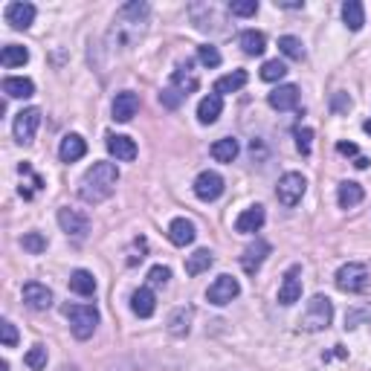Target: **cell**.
Returning a JSON list of instances; mask_svg holds the SVG:
<instances>
[{
  "mask_svg": "<svg viewBox=\"0 0 371 371\" xmlns=\"http://www.w3.org/2000/svg\"><path fill=\"white\" fill-rule=\"evenodd\" d=\"M148 15H151V9H148V4H142V0H131V4H125L116 12L111 30H108V46L111 49L137 46L139 38L148 30Z\"/></svg>",
  "mask_w": 371,
  "mask_h": 371,
  "instance_id": "cell-1",
  "label": "cell"
},
{
  "mask_svg": "<svg viewBox=\"0 0 371 371\" xmlns=\"http://www.w3.org/2000/svg\"><path fill=\"white\" fill-rule=\"evenodd\" d=\"M116 183H119V168L113 163H93L79 183V194L84 203H102L116 191Z\"/></svg>",
  "mask_w": 371,
  "mask_h": 371,
  "instance_id": "cell-2",
  "label": "cell"
},
{
  "mask_svg": "<svg viewBox=\"0 0 371 371\" xmlns=\"http://www.w3.org/2000/svg\"><path fill=\"white\" fill-rule=\"evenodd\" d=\"M64 316L70 319V328L76 334V339H90L99 325V310L93 305H67Z\"/></svg>",
  "mask_w": 371,
  "mask_h": 371,
  "instance_id": "cell-3",
  "label": "cell"
},
{
  "mask_svg": "<svg viewBox=\"0 0 371 371\" xmlns=\"http://www.w3.org/2000/svg\"><path fill=\"white\" fill-rule=\"evenodd\" d=\"M331 319H334V305L328 296H313V299L308 302V310L305 316L299 319V325L305 331H325L331 325Z\"/></svg>",
  "mask_w": 371,
  "mask_h": 371,
  "instance_id": "cell-4",
  "label": "cell"
},
{
  "mask_svg": "<svg viewBox=\"0 0 371 371\" xmlns=\"http://www.w3.org/2000/svg\"><path fill=\"white\" fill-rule=\"evenodd\" d=\"M368 284V270L365 264H357V261H348L345 267H339V273H337V287L345 290V293H360L365 290Z\"/></svg>",
  "mask_w": 371,
  "mask_h": 371,
  "instance_id": "cell-5",
  "label": "cell"
},
{
  "mask_svg": "<svg viewBox=\"0 0 371 371\" xmlns=\"http://www.w3.org/2000/svg\"><path fill=\"white\" fill-rule=\"evenodd\" d=\"M305 189H308L305 177L296 175V171H287V175L279 180V186H276V197L284 206H296L305 197Z\"/></svg>",
  "mask_w": 371,
  "mask_h": 371,
  "instance_id": "cell-6",
  "label": "cell"
},
{
  "mask_svg": "<svg viewBox=\"0 0 371 371\" xmlns=\"http://www.w3.org/2000/svg\"><path fill=\"white\" fill-rule=\"evenodd\" d=\"M38 125H41V111H38V108H27V111H20V113L15 116V125H12L15 139H18V142H23V145L32 142V139H35Z\"/></svg>",
  "mask_w": 371,
  "mask_h": 371,
  "instance_id": "cell-7",
  "label": "cell"
},
{
  "mask_svg": "<svg viewBox=\"0 0 371 371\" xmlns=\"http://www.w3.org/2000/svg\"><path fill=\"white\" fill-rule=\"evenodd\" d=\"M238 293H241L238 279H232V276H218V279L209 284V290H206V299H209L212 305H229Z\"/></svg>",
  "mask_w": 371,
  "mask_h": 371,
  "instance_id": "cell-8",
  "label": "cell"
},
{
  "mask_svg": "<svg viewBox=\"0 0 371 371\" xmlns=\"http://www.w3.org/2000/svg\"><path fill=\"white\" fill-rule=\"evenodd\" d=\"M194 194L201 197V201H218L220 194H224V177L218 175V171H201L194 180Z\"/></svg>",
  "mask_w": 371,
  "mask_h": 371,
  "instance_id": "cell-9",
  "label": "cell"
},
{
  "mask_svg": "<svg viewBox=\"0 0 371 371\" xmlns=\"http://www.w3.org/2000/svg\"><path fill=\"white\" fill-rule=\"evenodd\" d=\"M302 270L299 267H290L287 273H284V279H282V287H279V305H296L302 299Z\"/></svg>",
  "mask_w": 371,
  "mask_h": 371,
  "instance_id": "cell-10",
  "label": "cell"
},
{
  "mask_svg": "<svg viewBox=\"0 0 371 371\" xmlns=\"http://www.w3.org/2000/svg\"><path fill=\"white\" fill-rule=\"evenodd\" d=\"M58 224H61V229H64L67 235H73V238H84V235L90 232L87 215H82V212H76V209H61V212H58Z\"/></svg>",
  "mask_w": 371,
  "mask_h": 371,
  "instance_id": "cell-11",
  "label": "cell"
},
{
  "mask_svg": "<svg viewBox=\"0 0 371 371\" xmlns=\"http://www.w3.org/2000/svg\"><path fill=\"white\" fill-rule=\"evenodd\" d=\"M35 20V6L23 4V0H15V4L6 6V23L12 30H30Z\"/></svg>",
  "mask_w": 371,
  "mask_h": 371,
  "instance_id": "cell-12",
  "label": "cell"
},
{
  "mask_svg": "<svg viewBox=\"0 0 371 371\" xmlns=\"http://www.w3.org/2000/svg\"><path fill=\"white\" fill-rule=\"evenodd\" d=\"M23 302H27L32 310H46L53 305V293H49V287L41 282H27L23 284Z\"/></svg>",
  "mask_w": 371,
  "mask_h": 371,
  "instance_id": "cell-13",
  "label": "cell"
},
{
  "mask_svg": "<svg viewBox=\"0 0 371 371\" xmlns=\"http://www.w3.org/2000/svg\"><path fill=\"white\" fill-rule=\"evenodd\" d=\"M137 111H139V96L137 93H131V90L116 93V99H113V119L116 122H131L137 116Z\"/></svg>",
  "mask_w": 371,
  "mask_h": 371,
  "instance_id": "cell-14",
  "label": "cell"
},
{
  "mask_svg": "<svg viewBox=\"0 0 371 371\" xmlns=\"http://www.w3.org/2000/svg\"><path fill=\"white\" fill-rule=\"evenodd\" d=\"M270 250H273V246H270L264 238H256V244H250L244 250V256H241V267L246 270V273H256V270L261 267V261L270 256Z\"/></svg>",
  "mask_w": 371,
  "mask_h": 371,
  "instance_id": "cell-15",
  "label": "cell"
},
{
  "mask_svg": "<svg viewBox=\"0 0 371 371\" xmlns=\"http://www.w3.org/2000/svg\"><path fill=\"white\" fill-rule=\"evenodd\" d=\"M267 102H270V108H276V111H293L296 105H299V87H296V84H282V87H276L273 93L267 96Z\"/></svg>",
  "mask_w": 371,
  "mask_h": 371,
  "instance_id": "cell-16",
  "label": "cell"
},
{
  "mask_svg": "<svg viewBox=\"0 0 371 371\" xmlns=\"http://www.w3.org/2000/svg\"><path fill=\"white\" fill-rule=\"evenodd\" d=\"M108 151H111V157H116L122 163H131V160H137V142L131 137L111 134L108 137Z\"/></svg>",
  "mask_w": 371,
  "mask_h": 371,
  "instance_id": "cell-17",
  "label": "cell"
},
{
  "mask_svg": "<svg viewBox=\"0 0 371 371\" xmlns=\"http://www.w3.org/2000/svg\"><path fill=\"white\" fill-rule=\"evenodd\" d=\"M87 154V142L79 137V134H67L64 139H61V145H58V157L64 160V163H76V160H82Z\"/></svg>",
  "mask_w": 371,
  "mask_h": 371,
  "instance_id": "cell-18",
  "label": "cell"
},
{
  "mask_svg": "<svg viewBox=\"0 0 371 371\" xmlns=\"http://www.w3.org/2000/svg\"><path fill=\"white\" fill-rule=\"evenodd\" d=\"M264 206H250V209H244L235 220V229L244 232V235H250V232H258L264 227Z\"/></svg>",
  "mask_w": 371,
  "mask_h": 371,
  "instance_id": "cell-19",
  "label": "cell"
},
{
  "mask_svg": "<svg viewBox=\"0 0 371 371\" xmlns=\"http://www.w3.org/2000/svg\"><path fill=\"white\" fill-rule=\"evenodd\" d=\"M220 111H224V99L218 93H209L201 99V105H197V119H201V125H212V122H218Z\"/></svg>",
  "mask_w": 371,
  "mask_h": 371,
  "instance_id": "cell-20",
  "label": "cell"
},
{
  "mask_svg": "<svg viewBox=\"0 0 371 371\" xmlns=\"http://www.w3.org/2000/svg\"><path fill=\"white\" fill-rule=\"evenodd\" d=\"M171 87L180 90L183 96H189V93L197 90V76H194V70H191V61H186V64H180L175 70V76H171Z\"/></svg>",
  "mask_w": 371,
  "mask_h": 371,
  "instance_id": "cell-21",
  "label": "cell"
},
{
  "mask_svg": "<svg viewBox=\"0 0 371 371\" xmlns=\"http://www.w3.org/2000/svg\"><path fill=\"white\" fill-rule=\"evenodd\" d=\"M131 310L139 316V319H148L154 310H157V299H154V293L148 290V287H139L134 296H131Z\"/></svg>",
  "mask_w": 371,
  "mask_h": 371,
  "instance_id": "cell-22",
  "label": "cell"
},
{
  "mask_svg": "<svg viewBox=\"0 0 371 371\" xmlns=\"http://www.w3.org/2000/svg\"><path fill=\"white\" fill-rule=\"evenodd\" d=\"M194 224L191 220H186V218H175L171 220V227H168V238H171V244H177V246H186V244H191L194 241Z\"/></svg>",
  "mask_w": 371,
  "mask_h": 371,
  "instance_id": "cell-23",
  "label": "cell"
},
{
  "mask_svg": "<svg viewBox=\"0 0 371 371\" xmlns=\"http://www.w3.org/2000/svg\"><path fill=\"white\" fill-rule=\"evenodd\" d=\"M342 20H345V27H348L351 32H360L363 30V23H365V9L360 0H348V4L342 6Z\"/></svg>",
  "mask_w": 371,
  "mask_h": 371,
  "instance_id": "cell-24",
  "label": "cell"
},
{
  "mask_svg": "<svg viewBox=\"0 0 371 371\" xmlns=\"http://www.w3.org/2000/svg\"><path fill=\"white\" fill-rule=\"evenodd\" d=\"M191 316H194L191 308H177L175 313L168 316V331L175 337H186L191 331Z\"/></svg>",
  "mask_w": 371,
  "mask_h": 371,
  "instance_id": "cell-25",
  "label": "cell"
},
{
  "mask_svg": "<svg viewBox=\"0 0 371 371\" xmlns=\"http://www.w3.org/2000/svg\"><path fill=\"white\" fill-rule=\"evenodd\" d=\"M238 44H241V49H244L246 56H261L264 49H267V38H264V32H256V30L241 32Z\"/></svg>",
  "mask_w": 371,
  "mask_h": 371,
  "instance_id": "cell-26",
  "label": "cell"
},
{
  "mask_svg": "<svg viewBox=\"0 0 371 371\" xmlns=\"http://www.w3.org/2000/svg\"><path fill=\"white\" fill-rule=\"evenodd\" d=\"M4 93L12 96V99H30L35 93V84L30 79H20V76H9L4 82Z\"/></svg>",
  "mask_w": 371,
  "mask_h": 371,
  "instance_id": "cell-27",
  "label": "cell"
},
{
  "mask_svg": "<svg viewBox=\"0 0 371 371\" xmlns=\"http://www.w3.org/2000/svg\"><path fill=\"white\" fill-rule=\"evenodd\" d=\"M238 139H232V137H224V139H218L215 145H212V157L218 160V163H232L235 157H238Z\"/></svg>",
  "mask_w": 371,
  "mask_h": 371,
  "instance_id": "cell-28",
  "label": "cell"
},
{
  "mask_svg": "<svg viewBox=\"0 0 371 371\" xmlns=\"http://www.w3.org/2000/svg\"><path fill=\"white\" fill-rule=\"evenodd\" d=\"M246 73L244 70H235V73H229V76H220L218 82H215V93L218 96H224V93H235V90H241L244 84H246Z\"/></svg>",
  "mask_w": 371,
  "mask_h": 371,
  "instance_id": "cell-29",
  "label": "cell"
},
{
  "mask_svg": "<svg viewBox=\"0 0 371 371\" xmlns=\"http://www.w3.org/2000/svg\"><path fill=\"white\" fill-rule=\"evenodd\" d=\"M70 290L79 293V296H93V293H96V279H93V273H87V270H76V273L70 276Z\"/></svg>",
  "mask_w": 371,
  "mask_h": 371,
  "instance_id": "cell-30",
  "label": "cell"
},
{
  "mask_svg": "<svg viewBox=\"0 0 371 371\" xmlns=\"http://www.w3.org/2000/svg\"><path fill=\"white\" fill-rule=\"evenodd\" d=\"M212 253L209 250H194L191 256H189V261H186V273L189 276H201V273H206V270L212 267Z\"/></svg>",
  "mask_w": 371,
  "mask_h": 371,
  "instance_id": "cell-31",
  "label": "cell"
},
{
  "mask_svg": "<svg viewBox=\"0 0 371 371\" xmlns=\"http://www.w3.org/2000/svg\"><path fill=\"white\" fill-rule=\"evenodd\" d=\"M337 201H339L342 209L357 206V203L363 201V186H360V183H342L339 191H337Z\"/></svg>",
  "mask_w": 371,
  "mask_h": 371,
  "instance_id": "cell-32",
  "label": "cell"
},
{
  "mask_svg": "<svg viewBox=\"0 0 371 371\" xmlns=\"http://www.w3.org/2000/svg\"><path fill=\"white\" fill-rule=\"evenodd\" d=\"M0 61H4V67H23L30 61V53H27V46L9 44V46H4V53H0Z\"/></svg>",
  "mask_w": 371,
  "mask_h": 371,
  "instance_id": "cell-33",
  "label": "cell"
},
{
  "mask_svg": "<svg viewBox=\"0 0 371 371\" xmlns=\"http://www.w3.org/2000/svg\"><path fill=\"white\" fill-rule=\"evenodd\" d=\"M279 49L287 56V58H293V61H302L305 58V46H302V41L299 38H293V35H282L279 38Z\"/></svg>",
  "mask_w": 371,
  "mask_h": 371,
  "instance_id": "cell-34",
  "label": "cell"
},
{
  "mask_svg": "<svg viewBox=\"0 0 371 371\" xmlns=\"http://www.w3.org/2000/svg\"><path fill=\"white\" fill-rule=\"evenodd\" d=\"M284 76H287L284 61H279V58L264 61V67H261V79H264V82H279V79H284Z\"/></svg>",
  "mask_w": 371,
  "mask_h": 371,
  "instance_id": "cell-35",
  "label": "cell"
},
{
  "mask_svg": "<svg viewBox=\"0 0 371 371\" xmlns=\"http://www.w3.org/2000/svg\"><path fill=\"white\" fill-rule=\"evenodd\" d=\"M20 244H23V250L32 253V256H38V253L46 250V238H44L41 232H27V235L20 238Z\"/></svg>",
  "mask_w": 371,
  "mask_h": 371,
  "instance_id": "cell-36",
  "label": "cell"
},
{
  "mask_svg": "<svg viewBox=\"0 0 371 371\" xmlns=\"http://www.w3.org/2000/svg\"><path fill=\"white\" fill-rule=\"evenodd\" d=\"M23 363H27L32 371H41V368L46 365V348H44V345H35V348H30V351H27Z\"/></svg>",
  "mask_w": 371,
  "mask_h": 371,
  "instance_id": "cell-37",
  "label": "cell"
},
{
  "mask_svg": "<svg viewBox=\"0 0 371 371\" xmlns=\"http://www.w3.org/2000/svg\"><path fill=\"white\" fill-rule=\"evenodd\" d=\"M229 12L238 15V18H250V15L258 12V4H256V0H232V4H229Z\"/></svg>",
  "mask_w": 371,
  "mask_h": 371,
  "instance_id": "cell-38",
  "label": "cell"
},
{
  "mask_svg": "<svg viewBox=\"0 0 371 371\" xmlns=\"http://www.w3.org/2000/svg\"><path fill=\"white\" fill-rule=\"evenodd\" d=\"M197 58H201L203 67H218L220 64V53H218V46H212V44L197 49Z\"/></svg>",
  "mask_w": 371,
  "mask_h": 371,
  "instance_id": "cell-39",
  "label": "cell"
},
{
  "mask_svg": "<svg viewBox=\"0 0 371 371\" xmlns=\"http://www.w3.org/2000/svg\"><path fill=\"white\" fill-rule=\"evenodd\" d=\"M168 279H171V270L163 267V264L148 270V282H151V284H168Z\"/></svg>",
  "mask_w": 371,
  "mask_h": 371,
  "instance_id": "cell-40",
  "label": "cell"
},
{
  "mask_svg": "<svg viewBox=\"0 0 371 371\" xmlns=\"http://www.w3.org/2000/svg\"><path fill=\"white\" fill-rule=\"evenodd\" d=\"M183 99H186V96H183L180 90H175V87H165V90L160 93V102H163L165 108H177V105L183 102Z\"/></svg>",
  "mask_w": 371,
  "mask_h": 371,
  "instance_id": "cell-41",
  "label": "cell"
},
{
  "mask_svg": "<svg viewBox=\"0 0 371 371\" xmlns=\"http://www.w3.org/2000/svg\"><path fill=\"white\" fill-rule=\"evenodd\" d=\"M0 334H4V345H6V348H15V345H18V331H15V325L9 322V319L0 322Z\"/></svg>",
  "mask_w": 371,
  "mask_h": 371,
  "instance_id": "cell-42",
  "label": "cell"
},
{
  "mask_svg": "<svg viewBox=\"0 0 371 371\" xmlns=\"http://www.w3.org/2000/svg\"><path fill=\"white\" fill-rule=\"evenodd\" d=\"M310 139H313L310 128H299V131H296V148H299L302 154H310Z\"/></svg>",
  "mask_w": 371,
  "mask_h": 371,
  "instance_id": "cell-43",
  "label": "cell"
},
{
  "mask_svg": "<svg viewBox=\"0 0 371 371\" xmlns=\"http://www.w3.org/2000/svg\"><path fill=\"white\" fill-rule=\"evenodd\" d=\"M360 319H371V308L348 313V316H345V328H357V322H360Z\"/></svg>",
  "mask_w": 371,
  "mask_h": 371,
  "instance_id": "cell-44",
  "label": "cell"
},
{
  "mask_svg": "<svg viewBox=\"0 0 371 371\" xmlns=\"http://www.w3.org/2000/svg\"><path fill=\"white\" fill-rule=\"evenodd\" d=\"M337 151L345 154V157H357V145H354V142H339V145H337Z\"/></svg>",
  "mask_w": 371,
  "mask_h": 371,
  "instance_id": "cell-45",
  "label": "cell"
},
{
  "mask_svg": "<svg viewBox=\"0 0 371 371\" xmlns=\"http://www.w3.org/2000/svg\"><path fill=\"white\" fill-rule=\"evenodd\" d=\"M276 4H279L282 9H302V6H305L302 0H276Z\"/></svg>",
  "mask_w": 371,
  "mask_h": 371,
  "instance_id": "cell-46",
  "label": "cell"
},
{
  "mask_svg": "<svg viewBox=\"0 0 371 371\" xmlns=\"http://www.w3.org/2000/svg\"><path fill=\"white\" fill-rule=\"evenodd\" d=\"M354 165H357V168H365V165H368V160H365V157H357V163H354Z\"/></svg>",
  "mask_w": 371,
  "mask_h": 371,
  "instance_id": "cell-47",
  "label": "cell"
},
{
  "mask_svg": "<svg viewBox=\"0 0 371 371\" xmlns=\"http://www.w3.org/2000/svg\"><path fill=\"white\" fill-rule=\"evenodd\" d=\"M363 128H365V134H368V137H371V119H368V122H365V125H363Z\"/></svg>",
  "mask_w": 371,
  "mask_h": 371,
  "instance_id": "cell-48",
  "label": "cell"
},
{
  "mask_svg": "<svg viewBox=\"0 0 371 371\" xmlns=\"http://www.w3.org/2000/svg\"><path fill=\"white\" fill-rule=\"evenodd\" d=\"M0 371H9V363L4 360V363H0Z\"/></svg>",
  "mask_w": 371,
  "mask_h": 371,
  "instance_id": "cell-49",
  "label": "cell"
}]
</instances>
